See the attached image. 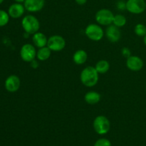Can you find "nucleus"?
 I'll return each instance as SVG.
<instances>
[{"label": "nucleus", "mask_w": 146, "mask_h": 146, "mask_svg": "<svg viewBox=\"0 0 146 146\" xmlns=\"http://www.w3.org/2000/svg\"><path fill=\"white\" fill-rule=\"evenodd\" d=\"M85 34L90 40L94 41H101L105 35L104 29L96 24H88L85 29Z\"/></svg>", "instance_id": "20e7f679"}, {"label": "nucleus", "mask_w": 146, "mask_h": 146, "mask_svg": "<svg viewBox=\"0 0 146 146\" xmlns=\"http://www.w3.org/2000/svg\"><path fill=\"white\" fill-rule=\"evenodd\" d=\"M94 129L99 135L108 133L111 128V123L108 118L104 115H98L93 123Z\"/></svg>", "instance_id": "7ed1b4c3"}, {"label": "nucleus", "mask_w": 146, "mask_h": 146, "mask_svg": "<svg viewBox=\"0 0 146 146\" xmlns=\"http://www.w3.org/2000/svg\"><path fill=\"white\" fill-rule=\"evenodd\" d=\"M47 46L51 51H61L65 48L66 40L60 35H53L48 38Z\"/></svg>", "instance_id": "423d86ee"}, {"label": "nucleus", "mask_w": 146, "mask_h": 146, "mask_svg": "<svg viewBox=\"0 0 146 146\" xmlns=\"http://www.w3.org/2000/svg\"><path fill=\"white\" fill-rule=\"evenodd\" d=\"M126 22L127 20L125 16L122 15V14H116V15H114L113 24L115 25V27H118V28H121V27H124L126 24Z\"/></svg>", "instance_id": "6ab92c4d"}, {"label": "nucleus", "mask_w": 146, "mask_h": 146, "mask_svg": "<svg viewBox=\"0 0 146 146\" xmlns=\"http://www.w3.org/2000/svg\"><path fill=\"white\" fill-rule=\"evenodd\" d=\"M145 90H146V86H145Z\"/></svg>", "instance_id": "7c9ffc66"}, {"label": "nucleus", "mask_w": 146, "mask_h": 146, "mask_svg": "<svg viewBox=\"0 0 146 146\" xmlns=\"http://www.w3.org/2000/svg\"><path fill=\"white\" fill-rule=\"evenodd\" d=\"M45 5V0H25L24 6L26 10L29 12L40 11Z\"/></svg>", "instance_id": "f8f14e48"}, {"label": "nucleus", "mask_w": 146, "mask_h": 146, "mask_svg": "<svg viewBox=\"0 0 146 146\" xmlns=\"http://www.w3.org/2000/svg\"><path fill=\"white\" fill-rule=\"evenodd\" d=\"M25 7L24 4L21 3L16 2L12 4L8 9V14L10 17L13 19H18L20 18L23 16V14L25 12Z\"/></svg>", "instance_id": "ddd939ff"}, {"label": "nucleus", "mask_w": 146, "mask_h": 146, "mask_svg": "<svg viewBox=\"0 0 146 146\" xmlns=\"http://www.w3.org/2000/svg\"><path fill=\"white\" fill-rule=\"evenodd\" d=\"M114 14L108 9H101L98 10L95 16L96 21L98 24L102 26H109L113 24Z\"/></svg>", "instance_id": "39448f33"}, {"label": "nucleus", "mask_w": 146, "mask_h": 146, "mask_svg": "<svg viewBox=\"0 0 146 146\" xmlns=\"http://www.w3.org/2000/svg\"><path fill=\"white\" fill-rule=\"evenodd\" d=\"M105 35L108 39L112 43L118 42L121 37V33L119 28L115 27L113 24L108 26L105 31Z\"/></svg>", "instance_id": "9b49d317"}, {"label": "nucleus", "mask_w": 146, "mask_h": 146, "mask_svg": "<svg viewBox=\"0 0 146 146\" xmlns=\"http://www.w3.org/2000/svg\"><path fill=\"white\" fill-rule=\"evenodd\" d=\"M94 146H111V143L106 138H100L95 143Z\"/></svg>", "instance_id": "4be33fe9"}, {"label": "nucleus", "mask_w": 146, "mask_h": 146, "mask_svg": "<svg viewBox=\"0 0 146 146\" xmlns=\"http://www.w3.org/2000/svg\"><path fill=\"white\" fill-rule=\"evenodd\" d=\"M36 48L31 44H25L22 46L20 50V56L25 62H31L36 57Z\"/></svg>", "instance_id": "6e6552de"}, {"label": "nucleus", "mask_w": 146, "mask_h": 146, "mask_svg": "<svg viewBox=\"0 0 146 146\" xmlns=\"http://www.w3.org/2000/svg\"><path fill=\"white\" fill-rule=\"evenodd\" d=\"M16 2H18V3H24L25 0H14Z\"/></svg>", "instance_id": "bb28decb"}, {"label": "nucleus", "mask_w": 146, "mask_h": 146, "mask_svg": "<svg viewBox=\"0 0 146 146\" xmlns=\"http://www.w3.org/2000/svg\"><path fill=\"white\" fill-rule=\"evenodd\" d=\"M9 15L8 12L0 9V27L7 25L9 21Z\"/></svg>", "instance_id": "412c9836"}, {"label": "nucleus", "mask_w": 146, "mask_h": 146, "mask_svg": "<svg viewBox=\"0 0 146 146\" xmlns=\"http://www.w3.org/2000/svg\"><path fill=\"white\" fill-rule=\"evenodd\" d=\"M144 62L138 56H131L126 60V66L132 71H139L143 68Z\"/></svg>", "instance_id": "9d476101"}, {"label": "nucleus", "mask_w": 146, "mask_h": 146, "mask_svg": "<svg viewBox=\"0 0 146 146\" xmlns=\"http://www.w3.org/2000/svg\"><path fill=\"white\" fill-rule=\"evenodd\" d=\"M101 99V96L99 93L96 91H88L86 94L84 96V100L86 102L90 105H95L99 103Z\"/></svg>", "instance_id": "2eb2a0df"}, {"label": "nucleus", "mask_w": 146, "mask_h": 146, "mask_svg": "<svg viewBox=\"0 0 146 146\" xmlns=\"http://www.w3.org/2000/svg\"><path fill=\"white\" fill-rule=\"evenodd\" d=\"M51 52H52L51 50L47 46L42 48H39L36 52L37 59L41 61H46L51 56Z\"/></svg>", "instance_id": "f3484780"}, {"label": "nucleus", "mask_w": 146, "mask_h": 146, "mask_svg": "<svg viewBox=\"0 0 146 146\" xmlns=\"http://www.w3.org/2000/svg\"><path fill=\"white\" fill-rule=\"evenodd\" d=\"M143 43H144V44L146 46V35L143 37Z\"/></svg>", "instance_id": "cd10ccee"}, {"label": "nucleus", "mask_w": 146, "mask_h": 146, "mask_svg": "<svg viewBox=\"0 0 146 146\" xmlns=\"http://www.w3.org/2000/svg\"><path fill=\"white\" fill-rule=\"evenodd\" d=\"M88 58V54L84 50L79 49L76 51L73 55V61L77 65H83Z\"/></svg>", "instance_id": "dca6fc26"}, {"label": "nucleus", "mask_w": 146, "mask_h": 146, "mask_svg": "<svg viewBox=\"0 0 146 146\" xmlns=\"http://www.w3.org/2000/svg\"><path fill=\"white\" fill-rule=\"evenodd\" d=\"M30 63H31V66L33 68H36L37 67H38V61H36L35 59L33 60V61Z\"/></svg>", "instance_id": "393cba45"}, {"label": "nucleus", "mask_w": 146, "mask_h": 146, "mask_svg": "<svg viewBox=\"0 0 146 146\" xmlns=\"http://www.w3.org/2000/svg\"><path fill=\"white\" fill-rule=\"evenodd\" d=\"M4 0H0V4H2V3L4 2Z\"/></svg>", "instance_id": "c85d7f7f"}, {"label": "nucleus", "mask_w": 146, "mask_h": 146, "mask_svg": "<svg viewBox=\"0 0 146 146\" xmlns=\"http://www.w3.org/2000/svg\"><path fill=\"white\" fill-rule=\"evenodd\" d=\"M116 7L118 9L121 10V11L126 9V2H124L123 1H118L117 2Z\"/></svg>", "instance_id": "b1692460"}, {"label": "nucleus", "mask_w": 146, "mask_h": 146, "mask_svg": "<svg viewBox=\"0 0 146 146\" xmlns=\"http://www.w3.org/2000/svg\"><path fill=\"white\" fill-rule=\"evenodd\" d=\"M95 68L96 71H98V74H104L108 71L110 68V64L106 60H100L96 63L95 66Z\"/></svg>", "instance_id": "a211bd4d"}, {"label": "nucleus", "mask_w": 146, "mask_h": 146, "mask_svg": "<svg viewBox=\"0 0 146 146\" xmlns=\"http://www.w3.org/2000/svg\"><path fill=\"white\" fill-rule=\"evenodd\" d=\"M145 6H146V1H145Z\"/></svg>", "instance_id": "c756f323"}, {"label": "nucleus", "mask_w": 146, "mask_h": 146, "mask_svg": "<svg viewBox=\"0 0 146 146\" xmlns=\"http://www.w3.org/2000/svg\"><path fill=\"white\" fill-rule=\"evenodd\" d=\"M32 41L34 45L39 48L46 46L47 42H48V38H47L45 34L38 31V32L33 34Z\"/></svg>", "instance_id": "4468645a"}, {"label": "nucleus", "mask_w": 146, "mask_h": 146, "mask_svg": "<svg viewBox=\"0 0 146 146\" xmlns=\"http://www.w3.org/2000/svg\"><path fill=\"white\" fill-rule=\"evenodd\" d=\"M134 32L137 36L144 37L146 35V26L143 24H138L134 28Z\"/></svg>", "instance_id": "aec40b11"}, {"label": "nucleus", "mask_w": 146, "mask_h": 146, "mask_svg": "<svg viewBox=\"0 0 146 146\" xmlns=\"http://www.w3.org/2000/svg\"><path fill=\"white\" fill-rule=\"evenodd\" d=\"M20 86H21L20 78L16 75H11L7 77L4 83L6 90L11 93L17 92L19 89Z\"/></svg>", "instance_id": "1a4fd4ad"}, {"label": "nucleus", "mask_w": 146, "mask_h": 146, "mask_svg": "<svg viewBox=\"0 0 146 146\" xmlns=\"http://www.w3.org/2000/svg\"><path fill=\"white\" fill-rule=\"evenodd\" d=\"M121 54H122L123 56L128 58V57H130L131 56V51L128 47H123L122 48V51H121Z\"/></svg>", "instance_id": "5701e85b"}, {"label": "nucleus", "mask_w": 146, "mask_h": 146, "mask_svg": "<svg viewBox=\"0 0 146 146\" xmlns=\"http://www.w3.org/2000/svg\"><path fill=\"white\" fill-rule=\"evenodd\" d=\"M75 1L78 5H84L87 2V0H75Z\"/></svg>", "instance_id": "a878e982"}, {"label": "nucleus", "mask_w": 146, "mask_h": 146, "mask_svg": "<svg viewBox=\"0 0 146 146\" xmlns=\"http://www.w3.org/2000/svg\"><path fill=\"white\" fill-rule=\"evenodd\" d=\"M80 79L83 85L88 88H91L98 84L99 74L95 67L87 66L81 71L80 74Z\"/></svg>", "instance_id": "f257e3e1"}, {"label": "nucleus", "mask_w": 146, "mask_h": 146, "mask_svg": "<svg viewBox=\"0 0 146 146\" xmlns=\"http://www.w3.org/2000/svg\"><path fill=\"white\" fill-rule=\"evenodd\" d=\"M21 26L25 33L29 34H34L39 30L40 23L36 17L31 14H29L22 19Z\"/></svg>", "instance_id": "f03ea898"}, {"label": "nucleus", "mask_w": 146, "mask_h": 146, "mask_svg": "<svg viewBox=\"0 0 146 146\" xmlns=\"http://www.w3.org/2000/svg\"><path fill=\"white\" fill-rule=\"evenodd\" d=\"M145 9V0H128L126 1V10L131 14H142Z\"/></svg>", "instance_id": "0eeeda50"}]
</instances>
